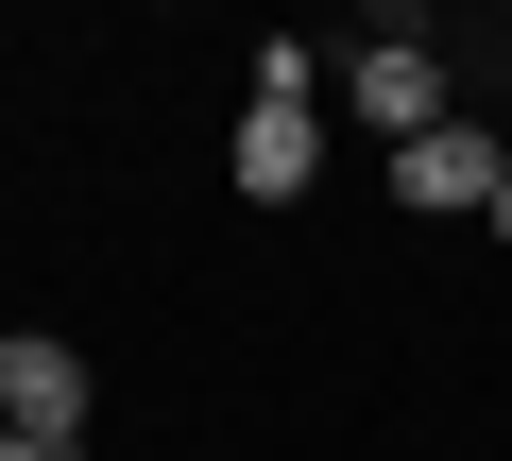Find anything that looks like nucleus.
<instances>
[{"label":"nucleus","instance_id":"obj_1","mask_svg":"<svg viewBox=\"0 0 512 461\" xmlns=\"http://www.w3.org/2000/svg\"><path fill=\"white\" fill-rule=\"evenodd\" d=\"M342 120H359L376 154H410V137H444V120H461V86H444L427 18H376V35L342 52Z\"/></svg>","mask_w":512,"mask_h":461},{"label":"nucleus","instance_id":"obj_2","mask_svg":"<svg viewBox=\"0 0 512 461\" xmlns=\"http://www.w3.org/2000/svg\"><path fill=\"white\" fill-rule=\"evenodd\" d=\"M0 427L86 461V427H103V376H86V342H52V325H0Z\"/></svg>","mask_w":512,"mask_h":461},{"label":"nucleus","instance_id":"obj_3","mask_svg":"<svg viewBox=\"0 0 512 461\" xmlns=\"http://www.w3.org/2000/svg\"><path fill=\"white\" fill-rule=\"evenodd\" d=\"M376 188H393V205H410V222H478V205H495V188H512V137H495V120H478V103H461V120H444V137H410V154H376Z\"/></svg>","mask_w":512,"mask_h":461},{"label":"nucleus","instance_id":"obj_4","mask_svg":"<svg viewBox=\"0 0 512 461\" xmlns=\"http://www.w3.org/2000/svg\"><path fill=\"white\" fill-rule=\"evenodd\" d=\"M325 188V120L308 103H239V205H308Z\"/></svg>","mask_w":512,"mask_h":461},{"label":"nucleus","instance_id":"obj_5","mask_svg":"<svg viewBox=\"0 0 512 461\" xmlns=\"http://www.w3.org/2000/svg\"><path fill=\"white\" fill-rule=\"evenodd\" d=\"M239 103H308V120H325V103H342V52H325V35H256V52H239Z\"/></svg>","mask_w":512,"mask_h":461},{"label":"nucleus","instance_id":"obj_6","mask_svg":"<svg viewBox=\"0 0 512 461\" xmlns=\"http://www.w3.org/2000/svg\"><path fill=\"white\" fill-rule=\"evenodd\" d=\"M0 461H69V444H18V427H0Z\"/></svg>","mask_w":512,"mask_h":461},{"label":"nucleus","instance_id":"obj_7","mask_svg":"<svg viewBox=\"0 0 512 461\" xmlns=\"http://www.w3.org/2000/svg\"><path fill=\"white\" fill-rule=\"evenodd\" d=\"M478 222H495V240H512V188H495V205H478Z\"/></svg>","mask_w":512,"mask_h":461}]
</instances>
